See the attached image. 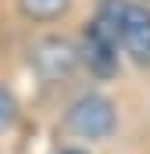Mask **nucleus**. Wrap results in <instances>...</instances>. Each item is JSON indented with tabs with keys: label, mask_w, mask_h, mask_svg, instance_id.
I'll return each mask as SVG.
<instances>
[{
	"label": "nucleus",
	"mask_w": 150,
	"mask_h": 154,
	"mask_svg": "<svg viewBox=\"0 0 150 154\" xmlns=\"http://www.w3.org/2000/svg\"><path fill=\"white\" fill-rule=\"evenodd\" d=\"M82 18L107 39L125 82L150 93V0H89Z\"/></svg>",
	"instance_id": "f03ea898"
},
{
	"label": "nucleus",
	"mask_w": 150,
	"mask_h": 154,
	"mask_svg": "<svg viewBox=\"0 0 150 154\" xmlns=\"http://www.w3.org/2000/svg\"><path fill=\"white\" fill-rule=\"evenodd\" d=\"M46 154H97V151H89V147H82V143H64V140H50Z\"/></svg>",
	"instance_id": "423d86ee"
},
{
	"label": "nucleus",
	"mask_w": 150,
	"mask_h": 154,
	"mask_svg": "<svg viewBox=\"0 0 150 154\" xmlns=\"http://www.w3.org/2000/svg\"><path fill=\"white\" fill-rule=\"evenodd\" d=\"M18 57H22V68L32 79L36 104L39 108H50V115H54V108L64 97H72L79 86H86L72 29L22 32V39H18Z\"/></svg>",
	"instance_id": "7ed1b4c3"
},
{
	"label": "nucleus",
	"mask_w": 150,
	"mask_h": 154,
	"mask_svg": "<svg viewBox=\"0 0 150 154\" xmlns=\"http://www.w3.org/2000/svg\"><path fill=\"white\" fill-rule=\"evenodd\" d=\"M89 0H7L11 18L22 25V32L39 29H72L82 18Z\"/></svg>",
	"instance_id": "20e7f679"
},
{
	"label": "nucleus",
	"mask_w": 150,
	"mask_h": 154,
	"mask_svg": "<svg viewBox=\"0 0 150 154\" xmlns=\"http://www.w3.org/2000/svg\"><path fill=\"white\" fill-rule=\"evenodd\" d=\"M29 122V108L18 93V86L11 82L7 75H0V143L14 140Z\"/></svg>",
	"instance_id": "39448f33"
},
{
	"label": "nucleus",
	"mask_w": 150,
	"mask_h": 154,
	"mask_svg": "<svg viewBox=\"0 0 150 154\" xmlns=\"http://www.w3.org/2000/svg\"><path fill=\"white\" fill-rule=\"evenodd\" d=\"M50 140L82 143L97 154H143L150 143V93L86 82L54 108Z\"/></svg>",
	"instance_id": "f257e3e1"
}]
</instances>
